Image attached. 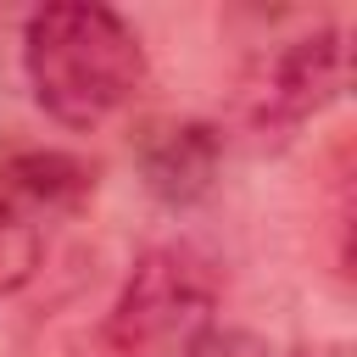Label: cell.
<instances>
[{
  "mask_svg": "<svg viewBox=\"0 0 357 357\" xmlns=\"http://www.w3.org/2000/svg\"><path fill=\"white\" fill-rule=\"evenodd\" d=\"M0 178L39 212H50V206H78L89 190H95V167H84L78 156H67V151H22V156H11L6 167H0Z\"/></svg>",
  "mask_w": 357,
  "mask_h": 357,
  "instance_id": "5b68a950",
  "label": "cell"
},
{
  "mask_svg": "<svg viewBox=\"0 0 357 357\" xmlns=\"http://www.w3.org/2000/svg\"><path fill=\"white\" fill-rule=\"evenodd\" d=\"M134 167L139 184L162 206H195L212 195L223 167V134L201 117H156L134 134Z\"/></svg>",
  "mask_w": 357,
  "mask_h": 357,
  "instance_id": "277c9868",
  "label": "cell"
},
{
  "mask_svg": "<svg viewBox=\"0 0 357 357\" xmlns=\"http://www.w3.org/2000/svg\"><path fill=\"white\" fill-rule=\"evenodd\" d=\"M22 67H28L33 100L61 128H95L139 95L145 45L112 6L56 0L28 17Z\"/></svg>",
  "mask_w": 357,
  "mask_h": 357,
  "instance_id": "6da1fadb",
  "label": "cell"
},
{
  "mask_svg": "<svg viewBox=\"0 0 357 357\" xmlns=\"http://www.w3.org/2000/svg\"><path fill=\"white\" fill-rule=\"evenodd\" d=\"M184 357H273V346L257 335V329H240V324H206Z\"/></svg>",
  "mask_w": 357,
  "mask_h": 357,
  "instance_id": "52a82bcc",
  "label": "cell"
},
{
  "mask_svg": "<svg viewBox=\"0 0 357 357\" xmlns=\"http://www.w3.org/2000/svg\"><path fill=\"white\" fill-rule=\"evenodd\" d=\"M39 251H45L39 212L0 178V296L6 290H22L39 273Z\"/></svg>",
  "mask_w": 357,
  "mask_h": 357,
  "instance_id": "8992f818",
  "label": "cell"
},
{
  "mask_svg": "<svg viewBox=\"0 0 357 357\" xmlns=\"http://www.w3.org/2000/svg\"><path fill=\"white\" fill-rule=\"evenodd\" d=\"M212 312H218L212 262L190 245H156L123 279L106 318V346L117 357H184V346L206 324H218Z\"/></svg>",
  "mask_w": 357,
  "mask_h": 357,
  "instance_id": "7a4b0ae2",
  "label": "cell"
},
{
  "mask_svg": "<svg viewBox=\"0 0 357 357\" xmlns=\"http://www.w3.org/2000/svg\"><path fill=\"white\" fill-rule=\"evenodd\" d=\"M296 357H351V346H346V340H312V346H301Z\"/></svg>",
  "mask_w": 357,
  "mask_h": 357,
  "instance_id": "ba28073f",
  "label": "cell"
},
{
  "mask_svg": "<svg viewBox=\"0 0 357 357\" xmlns=\"http://www.w3.org/2000/svg\"><path fill=\"white\" fill-rule=\"evenodd\" d=\"M346 39L340 28H312L296 33L273 50H262L245 67L240 84V123L257 139H290L307 117H318L324 106H335L346 95Z\"/></svg>",
  "mask_w": 357,
  "mask_h": 357,
  "instance_id": "3957f363",
  "label": "cell"
}]
</instances>
